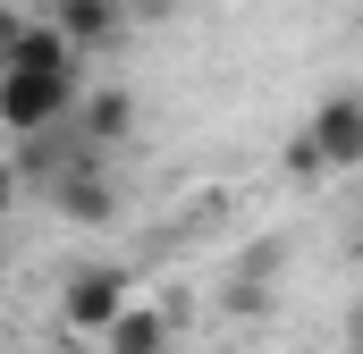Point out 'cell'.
<instances>
[{
  "mask_svg": "<svg viewBox=\"0 0 363 354\" xmlns=\"http://www.w3.org/2000/svg\"><path fill=\"white\" fill-rule=\"evenodd\" d=\"M0 287H9V278H0Z\"/></svg>",
  "mask_w": 363,
  "mask_h": 354,
  "instance_id": "cell-14",
  "label": "cell"
},
{
  "mask_svg": "<svg viewBox=\"0 0 363 354\" xmlns=\"http://www.w3.org/2000/svg\"><path fill=\"white\" fill-rule=\"evenodd\" d=\"M271 304H279L271 270H228V278H220V312H228V321H271Z\"/></svg>",
  "mask_w": 363,
  "mask_h": 354,
  "instance_id": "cell-8",
  "label": "cell"
},
{
  "mask_svg": "<svg viewBox=\"0 0 363 354\" xmlns=\"http://www.w3.org/2000/svg\"><path fill=\"white\" fill-rule=\"evenodd\" d=\"M17 185H26V177H17V161H0V219L17 211Z\"/></svg>",
  "mask_w": 363,
  "mask_h": 354,
  "instance_id": "cell-11",
  "label": "cell"
},
{
  "mask_svg": "<svg viewBox=\"0 0 363 354\" xmlns=\"http://www.w3.org/2000/svg\"><path fill=\"white\" fill-rule=\"evenodd\" d=\"M127 8H144V0H127Z\"/></svg>",
  "mask_w": 363,
  "mask_h": 354,
  "instance_id": "cell-13",
  "label": "cell"
},
{
  "mask_svg": "<svg viewBox=\"0 0 363 354\" xmlns=\"http://www.w3.org/2000/svg\"><path fill=\"white\" fill-rule=\"evenodd\" d=\"M127 304H135V287H127L118 270H101V262H85V270L60 278V329H68L77 346H101V329H110Z\"/></svg>",
  "mask_w": 363,
  "mask_h": 354,
  "instance_id": "cell-2",
  "label": "cell"
},
{
  "mask_svg": "<svg viewBox=\"0 0 363 354\" xmlns=\"http://www.w3.org/2000/svg\"><path fill=\"white\" fill-rule=\"evenodd\" d=\"M347 354H363V321H355V329H347Z\"/></svg>",
  "mask_w": 363,
  "mask_h": 354,
  "instance_id": "cell-12",
  "label": "cell"
},
{
  "mask_svg": "<svg viewBox=\"0 0 363 354\" xmlns=\"http://www.w3.org/2000/svg\"><path fill=\"white\" fill-rule=\"evenodd\" d=\"M304 127H313V144L330 152V177L363 169V93H321Z\"/></svg>",
  "mask_w": 363,
  "mask_h": 354,
  "instance_id": "cell-4",
  "label": "cell"
},
{
  "mask_svg": "<svg viewBox=\"0 0 363 354\" xmlns=\"http://www.w3.org/2000/svg\"><path fill=\"white\" fill-rule=\"evenodd\" d=\"M43 194H51V211H60L68 228H110V219H118V185H110V169H101V152H77Z\"/></svg>",
  "mask_w": 363,
  "mask_h": 354,
  "instance_id": "cell-3",
  "label": "cell"
},
{
  "mask_svg": "<svg viewBox=\"0 0 363 354\" xmlns=\"http://www.w3.org/2000/svg\"><path fill=\"white\" fill-rule=\"evenodd\" d=\"M43 17H51V25H60V34L93 59V51H110V42L127 34V17H135V8H127V0H51Z\"/></svg>",
  "mask_w": 363,
  "mask_h": 354,
  "instance_id": "cell-6",
  "label": "cell"
},
{
  "mask_svg": "<svg viewBox=\"0 0 363 354\" xmlns=\"http://www.w3.org/2000/svg\"><path fill=\"white\" fill-rule=\"evenodd\" d=\"M101 354H169V312L135 295V304H127V312L101 329Z\"/></svg>",
  "mask_w": 363,
  "mask_h": 354,
  "instance_id": "cell-7",
  "label": "cell"
},
{
  "mask_svg": "<svg viewBox=\"0 0 363 354\" xmlns=\"http://www.w3.org/2000/svg\"><path fill=\"white\" fill-rule=\"evenodd\" d=\"M77 144L85 152H110V144H127L135 135V93L127 85H93V93H77Z\"/></svg>",
  "mask_w": 363,
  "mask_h": 354,
  "instance_id": "cell-5",
  "label": "cell"
},
{
  "mask_svg": "<svg viewBox=\"0 0 363 354\" xmlns=\"http://www.w3.org/2000/svg\"><path fill=\"white\" fill-rule=\"evenodd\" d=\"M17 34H26V17H17V8H9V0H0V68H9V59H17Z\"/></svg>",
  "mask_w": 363,
  "mask_h": 354,
  "instance_id": "cell-10",
  "label": "cell"
},
{
  "mask_svg": "<svg viewBox=\"0 0 363 354\" xmlns=\"http://www.w3.org/2000/svg\"><path fill=\"white\" fill-rule=\"evenodd\" d=\"M279 161H287L296 185H321V177H330V152L313 144V127H304V135H287V152H279Z\"/></svg>",
  "mask_w": 363,
  "mask_h": 354,
  "instance_id": "cell-9",
  "label": "cell"
},
{
  "mask_svg": "<svg viewBox=\"0 0 363 354\" xmlns=\"http://www.w3.org/2000/svg\"><path fill=\"white\" fill-rule=\"evenodd\" d=\"M77 93L85 76H51V68H0V135H43V127H68L77 118Z\"/></svg>",
  "mask_w": 363,
  "mask_h": 354,
  "instance_id": "cell-1",
  "label": "cell"
}]
</instances>
